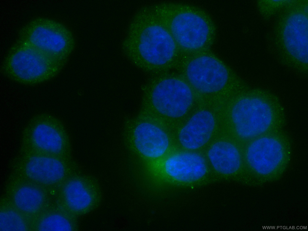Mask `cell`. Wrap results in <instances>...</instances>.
Wrapping results in <instances>:
<instances>
[{
	"label": "cell",
	"instance_id": "1",
	"mask_svg": "<svg viewBox=\"0 0 308 231\" xmlns=\"http://www.w3.org/2000/svg\"><path fill=\"white\" fill-rule=\"evenodd\" d=\"M132 62L156 75L174 68L183 55L171 34L149 6L140 10L130 25L126 40Z\"/></svg>",
	"mask_w": 308,
	"mask_h": 231
},
{
	"label": "cell",
	"instance_id": "2",
	"mask_svg": "<svg viewBox=\"0 0 308 231\" xmlns=\"http://www.w3.org/2000/svg\"><path fill=\"white\" fill-rule=\"evenodd\" d=\"M152 7L183 55L209 50L215 39L216 28L205 11L181 3L163 2Z\"/></svg>",
	"mask_w": 308,
	"mask_h": 231
},
{
	"label": "cell",
	"instance_id": "3",
	"mask_svg": "<svg viewBox=\"0 0 308 231\" xmlns=\"http://www.w3.org/2000/svg\"><path fill=\"white\" fill-rule=\"evenodd\" d=\"M66 62L17 39L3 60L1 71L5 77L14 82L33 85L54 78Z\"/></svg>",
	"mask_w": 308,
	"mask_h": 231
},
{
	"label": "cell",
	"instance_id": "4",
	"mask_svg": "<svg viewBox=\"0 0 308 231\" xmlns=\"http://www.w3.org/2000/svg\"><path fill=\"white\" fill-rule=\"evenodd\" d=\"M71 158L70 137L63 122L47 113L33 116L22 131L19 151Z\"/></svg>",
	"mask_w": 308,
	"mask_h": 231
},
{
	"label": "cell",
	"instance_id": "5",
	"mask_svg": "<svg viewBox=\"0 0 308 231\" xmlns=\"http://www.w3.org/2000/svg\"><path fill=\"white\" fill-rule=\"evenodd\" d=\"M142 103L169 119L181 118L192 102L191 89L174 72L155 75L144 88Z\"/></svg>",
	"mask_w": 308,
	"mask_h": 231
},
{
	"label": "cell",
	"instance_id": "6",
	"mask_svg": "<svg viewBox=\"0 0 308 231\" xmlns=\"http://www.w3.org/2000/svg\"><path fill=\"white\" fill-rule=\"evenodd\" d=\"M248 91L235 104L231 112L236 133L245 139L265 132L274 120L275 109L281 106L278 98L267 90L251 87Z\"/></svg>",
	"mask_w": 308,
	"mask_h": 231
},
{
	"label": "cell",
	"instance_id": "7",
	"mask_svg": "<svg viewBox=\"0 0 308 231\" xmlns=\"http://www.w3.org/2000/svg\"><path fill=\"white\" fill-rule=\"evenodd\" d=\"M17 39L66 62L72 48L68 29L57 21L47 18H36L27 23L20 30Z\"/></svg>",
	"mask_w": 308,
	"mask_h": 231
},
{
	"label": "cell",
	"instance_id": "8",
	"mask_svg": "<svg viewBox=\"0 0 308 231\" xmlns=\"http://www.w3.org/2000/svg\"><path fill=\"white\" fill-rule=\"evenodd\" d=\"M15 161L20 171L29 179L42 184L58 182L73 171L71 158L19 152Z\"/></svg>",
	"mask_w": 308,
	"mask_h": 231
},
{
	"label": "cell",
	"instance_id": "9",
	"mask_svg": "<svg viewBox=\"0 0 308 231\" xmlns=\"http://www.w3.org/2000/svg\"><path fill=\"white\" fill-rule=\"evenodd\" d=\"M208 50L194 53L186 64L185 71L190 84L199 91L212 93L221 90L228 79L227 69Z\"/></svg>",
	"mask_w": 308,
	"mask_h": 231
},
{
	"label": "cell",
	"instance_id": "10",
	"mask_svg": "<svg viewBox=\"0 0 308 231\" xmlns=\"http://www.w3.org/2000/svg\"><path fill=\"white\" fill-rule=\"evenodd\" d=\"M307 9L292 12L282 30L284 45L294 62L304 72L308 63Z\"/></svg>",
	"mask_w": 308,
	"mask_h": 231
},
{
	"label": "cell",
	"instance_id": "11",
	"mask_svg": "<svg viewBox=\"0 0 308 231\" xmlns=\"http://www.w3.org/2000/svg\"><path fill=\"white\" fill-rule=\"evenodd\" d=\"M65 202L75 216L86 214L99 202L100 191L97 183L88 177L75 175L66 183L63 190Z\"/></svg>",
	"mask_w": 308,
	"mask_h": 231
},
{
	"label": "cell",
	"instance_id": "12",
	"mask_svg": "<svg viewBox=\"0 0 308 231\" xmlns=\"http://www.w3.org/2000/svg\"><path fill=\"white\" fill-rule=\"evenodd\" d=\"M164 170L166 175L176 182L194 183L205 175L207 166L200 155L195 152L179 153L169 157L165 161Z\"/></svg>",
	"mask_w": 308,
	"mask_h": 231
},
{
	"label": "cell",
	"instance_id": "13",
	"mask_svg": "<svg viewBox=\"0 0 308 231\" xmlns=\"http://www.w3.org/2000/svg\"><path fill=\"white\" fill-rule=\"evenodd\" d=\"M284 155L281 143L270 137L255 140L249 146L246 153L250 165L257 172L265 174L271 172L278 166Z\"/></svg>",
	"mask_w": 308,
	"mask_h": 231
},
{
	"label": "cell",
	"instance_id": "14",
	"mask_svg": "<svg viewBox=\"0 0 308 231\" xmlns=\"http://www.w3.org/2000/svg\"><path fill=\"white\" fill-rule=\"evenodd\" d=\"M214 126L211 113L206 110L200 111L192 116L181 129L179 135L180 142L187 149H198L209 141Z\"/></svg>",
	"mask_w": 308,
	"mask_h": 231
},
{
	"label": "cell",
	"instance_id": "15",
	"mask_svg": "<svg viewBox=\"0 0 308 231\" xmlns=\"http://www.w3.org/2000/svg\"><path fill=\"white\" fill-rule=\"evenodd\" d=\"M135 145L144 156L156 159L162 156L169 145L165 133L152 123L143 122L137 126L134 132Z\"/></svg>",
	"mask_w": 308,
	"mask_h": 231
},
{
	"label": "cell",
	"instance_id": "16",
	"mask_svg": "<svg viewBox=\"0 0 308 231\" xmlns=\"http://www.w3.org/2000/svg\"><path fill=\"white\" fill-rule=\"evenodd\" d=\"M208 157L214 168L223 174H233L239 170L241 165L239 150L228 142L221 141L214 144L208 151Z\"/></svg>",
	"mask_w": 308,
	"mask_h": 231
},
{
	"label": "cell",
	"instance_id": "17",
	"mask_svg": "<svg viewBox=\"0 0 308 231\" xmlns=\"http://www.w3.org/2000/svg\"><path fill=\"white\" fill-rule=\"evenodd\" d=\"M14 204L19 210L24 212L32 213L37 211L43 202L41 191L32 186H25L19 188L14 196Z\"/></svg>",
	"mask_w": 308,
	"mask_h": 231
},
{
	"label": "cell",
	"instance_id": "18",
	"mask_svg": "<svg viewBox=\"0 0 308 231\" xmlns=\"http://www.w3.org/2000/svg\"><path fill=\"white\" fill-rule=\"evenodd\" d=\"M75 221L71 220L59 214H53L44 217L40 222L38 229L41 231H72L76 229Z\"/></svg>",
	"mask_w": 308,
	"mask_h": 231
},
{
	"label": "cell",
	"instance_id": "19",
	"mask_svg": "<svg viewBox=\"0 0 308 231\" xmlns=\"http://www.w3.org/2000/svg\"><path fill=\"white\" fill-rule=\"evenodd\" d=\"M26 229L23 219L16 212L12 210L1 212L0 231H23Z\"/></svg>",
	"mask_w": 308,
	"mask_h": 231
}]
</instances>
